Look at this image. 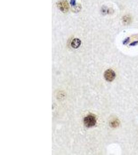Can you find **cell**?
<instances>
[{"instance_id":"obj_1","label":"cell","mask_w":138,"mask_h":155,"mask_svg":"<svg viewBox=\"0 0 138 155\" xmlns=\"http://www.w3.org/2000/svg\"><path fill=\"white\" fill-rule=\"evenodd\" d=\"M84 124L86 127L90 128L94 126L96 124L97 120L95 115L89 114L84 117L83 120Z\"/></svg>"},{"instance_id":"obj_2","label":"cell","mask_w":138,"mask_h":155,"mask_svg":"<svg viewBox=\"0 0 138 155\" xmlns=\"http://www.w3.org/2000/svg\"><path fill=\"white\" fill-rule=\"evenodd\" d=\"M57 7L63 13H66L68 12L69 6L67 0H61L57 3Z\"/></svg>"},{"instance_id":"obj_3","label":"cell","mask_w":138,"mask_h":155,"mask_svg":"<svg viewBox=\"0 0 138 155\" xmlns=\"http://www.w3.org/2000/svg\"><path fill=\"white\" fill-rule=\"evenodd\" d=\"M116 76L115 72L112 69H108L104 74V77L105 79L108 81L111 82L113 81Z\"/></svg>"},{"instance_id":"obj_4","label":"cell","mask_w":138,"mask_h":155,"mask_svg":"<svg viewBox=\"0 0 138 155\" xmlns=\"http://www.w3.org/2000/svg\"><path fill=\"white\" fill-rule=\"evenodd\" d=\"M81 44V41L78 38H75L72 41L71 45L72 47L75 49L78 48Z\"/></svg>"},{"instance_id":"obj_5","label":"cell","mask_w":138,"mask_h":155,"mask_svg":"<svg viewBox=\"0 0 138 155\" xmlns=\"http://www.w3.org/2000/svg\"><path fill=\"white\" fill-rule=\"evenodd\" d=\"M81 10V5L80 4H77L76 5L74 6H72V12H78Z\"/></svg>"},{"instance_id":"obj_6","label":"cell","mask_w":138,"mask_h":155,"mask_svg":"<svg viewBox=\"0 0 138 155\" xmlns=\"http://www.w3.org/2000/svg\"><path fill=\"white\" fill-rule=\"evenodd\" d=\"M131 21V18L129 16H125L123 18V22L125 24H128Z\"/></svg>"},{"instance_id":"obj_7","label":"cell","mask_w":138,"mask_h":155,"mask_svg":"<svg viewBox=\"0 0 138 155\" xmlns=\"http://www.w3.org/2000/svg\"><path fill=\"white\" fill-rule=\"evenodd\" d=\"M111 126L113 127H117L119 126V122L118 120H115V121H112L111 123Z\"/></svg>"},{"instance_id":"obj_8","label":"cell","mask_w":138,"mask_h":155,"mask_svg":"<svg viewBox=\"0 0 138 155\" xmlns=\"http://www.w3.org/2000/svg\"><path fill=\"white\" fill-rule=\"evenodd\" d=\"M70 4L72 5V6H74L76 5V0H70Z\"/></svg>"},{"instance_id":"obj_9","label":"cell","mask_w":138,"mask_h":155,"mask_svg":"<svg viewBox=\"0 0 138 155\" xmlns=\"http://www.w3.org/2000/svg\"><path fill=\"white\" fill-rule=\"evenodd\" d=\"M137 43H138V42H137V41H136V42H135L134 43H131V45H136V44H137Z\"/></svg>"}]
</instances>
